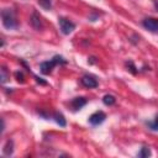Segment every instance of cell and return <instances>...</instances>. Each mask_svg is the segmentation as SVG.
<instances>
[{"mask_svg": "<svg viewBox=\"0 0 158 158\" xmlns=\"http://www.w3.org/2000/svg\"><path fill=\"white\" fill-rule=\"evenodd\" d=\"M148 126H149L151 130H153V131H158V116L154 118V121L148 122Z\"/></svg>", "mask_w": 158, "mask_h": 158, "instance_id": "cell-15", "label": "cell"}, {"mask_svg": "<svg viewBox=\"0 0 158 158\" xmlns=\"http://www.w3.org/2000/svg\"><path fill=\"white\" fill-rule=\"evenodd\" d=\"M58 23H59V28L62 31L63 35H69L73 32V30L75 28L74 22H72L70 20L65 19V17H60L58 19Z\"/></svg>", "mask_w": 158, "mask_h": 158, "instance_id": "cell-3", "label": "cell"}, {"mask_svg": "<svg viewBox=\"0 0 158 158\" xmlns=\"http://www.w3.org/2000/svg\"><path fill=\"white\" fill-rule=\"evenodd\" d=\"M53 117H54V120H56V122L59 125V126H62V127H64L65 125H67V122H65V118H64V116L60 114V112H54V115H53Z\"/></svg>", "mask_w": 158, "mask_h": 158, "instance_id": "cell-10", "label": "cell"}, {"mask_svg": "<svg viewBox=\"0 0 158 158\" xmlns=\"http://www.w3.org/2000/svg\"><path fill=\"white\" fill-rule=\"evenodd\" d=\"M102 102L105 105H107V106H111V105H114L116 102V98L114 95H111V94H106L102 98Z\"/></svg>", "mask_w": 158, "mask_h": 158, "instance_id": "cell-9", "label": "cell"}, {"mask_svg": "<svg viewBox=\"0 0 158 158\" xmlns=\"http://www.w3.org/2000/svg\"><path fill=\"white\" fill-rule=\"evenodd\" d=\"M154 5H156V9L158 10V1L157 0H154Z\"/></svg>", "mask_w": 158, "mask_h": 158, "instance_id": "cell-17", "label": "cell"}, {"mask_svg": "<svg viewBox=\"0 0 158 158\" xmlns=\"http://www.w3.org/2000/svg\"><path fill=\"white\" fill-rule=\"evenodd\" d=\"M149 156H151V149L148 147H142L141 151L138 152V157H141V158H147Z\"/></svg>", "mask_w": 158, "mask_h": 158, "instance_id": "cell-13", "label": "cell"}, {"mask_svg": "<svg viewBox=\"0 0 158 158\" xmlns=\"http://www.w3.org/2000/svg\"><path fill=\"white\" fill-rule=\"evenodd\" d=\"M81 84H83L85 88L93 89V88H96V86H98V80H96L94 77L85 74V75H83V78H81Z\"/></svg>", "mask_w": 158, "mask_h": 158, "instance_id": "cell-6", "label": "cell"}, {"mask_svg": "<svg viewBox=\"0 0 158 158\" xmlns=\"http://www.w3.org/2000/svg\"><path fill=\"white\" fill-rule=\"evenodd\" d=\"M86 99L85 98H83V96H79V98H74L73 100H72V102H70V105H72V107L74 109V110H80L85 104H86Z\"/></svg>", "mask_w": 158, "mask_h": 158, "instance_id": "cell-8", "label": "cell"}, {"mask_svg": "<svg viewBox=\"0 0 158 158\" xmlns=\"http://www.w3.org/2000/svg\"><path fill=\"white\" fill-rule=\"evenodd\" d=\"M105 120H106V114L102 112V111H96V112H94L93 115H90V117H89V122H90L93 126L101 125Z\"/></svg>", "mask_w": 158, "mask_h": 158, "instance_id": "cell-5", "label": "cell"}, {"mask_svg": "<svg viewBox=\"0 0 158 158\" xmlns=\"http://www.w3.org/2000/svg\"><path fill=\"white\" fill-rule=\"evenodd\" d=\"M38 4L44 10H51V7H52V0H38Z\"/></svg>", "mask_w": 158, "mask_h": 158, "instance_id": "cell-14", "label": "cell"}, {"mask_svg": "<svg viewBox=\"0 0 158 158\" xmlns=\"http://www.w3.org/2000/svg\"><path fill=\"white\" fill-rule=\"evenodd\" d=\"M0 73H1V84H5L7 80H9V78H10V74L7 73V69L5 68V67H1V70H0Z\"/></svg>", "mask_w": 158, "mask_h": 158, "instance_id": "cell-12", "label": "cell"}, {"mask_svg": "<svg viewBox=\"0 0 158 158\" xmlns=\"http://www.w3.org/2000/svg\"><path fill=\"white\" fill-rule=\"evenodd\" d=\"M31 25H32V27H33L35 30H37V31L42 30V27H43L42 20H41V16H40L37 12H33V14H32V16H31Z\"/></svg>", "mask_w": 158, "mask_h": 158, "instance_id": "cell-7", "label": "cell"}, {"mask_svg": "<svg viewBox=\"0 0 158 158\" xmlns=\"http://www.w3.org/2000/svg\"><path fill=\"white\" fill-rule=\"evenodd\" d=\"M67 62L64 60L63 57L60 56H54L51 60H47V62H42L41 63V73L44 74V75H48L52 73L53 68L57 65V64H65Z\"/></svg>", "mask_w": 158, "mask_h": 158, "instance_id": "cell-2", "label": "cell"}, {"mask_svg": "<svg viewBox=\"0 0 158 158\" xmlns=\"http://www.w3.org/2000/svg\"><path fill=\"white\" fill-rule=\"evenodd\" d=\"M142 25L146 30L151 32H158V19L156 17H147L142 21Z\"/></svg>", "mask_w": 158, "mask_h": 158, "instance_id": "cell-4", "label": "cell"}, {"mask_svg": "<svg viewBox=\"0 0 158 158\" xmlns=\"http://www.w3.org/2000/svg\"><path fill=\"white\" fill-rule=\"evenodd\" d=\"M15 75H16V78H17V80H19V81H21V83H23V81H25V80H23V74H22L21 72H16V74H15Z\"/></svg>", "mask_w": 158, "mask_h": 158, "instance_id": "cell-16", "label": "cell"}, {"mask_svg": "<svg viewBox=\"0 0 158 158\" xmlns=\"http://www.w3.org/2000/svg\"><path fill=\"white\" fill-rule=\"evenodd\" d=\"M12 152H14V142L11 139H9L5 144V147H4V154L5 156H11Z\"/></svg>", "mask_w": 158, "mask_h": 158, "instance_id": "cell-11", "label": "cell"}, {"mask_svg": "<svg viewBox=\"0 0 158 158\" xmlns=\"http://www.w3.org/2000/svg\"><path fill=\"white\" fill-rule=\"evenodd\" d=\"M1 20H2L4 27L7 28V30H14V28L17 27L16 15H15L12 9H2V11H1Z\"/></svg>", "mask_w": 158, "mask_h": 158, "instance_id": "cell-1", "label": "cell"}]
</instances>
